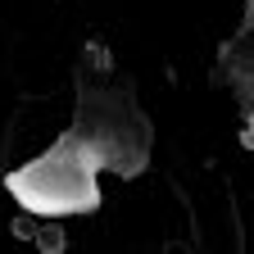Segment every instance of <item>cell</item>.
Instances as JSON below:
<instances>
[{"mask_svg":"<svg viewBox=\"0 0 254 254\" xmlns=\"http://www.w3.org/2000/svg\"><path fill=\"white\" fill-rule=\"evenodd\" d=\"M105 164L100 145H86L82 136L59 141L27 168L9 173V190L32 209V213H86L100 204L95 168Z\"/></svg>","mask_w":254,"mask_h":254,"instance_id":"obj_1","label":"cell"}]
</instances>
